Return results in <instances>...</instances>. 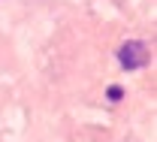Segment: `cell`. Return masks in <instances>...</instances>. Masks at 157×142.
Returning <instances> with one entry per match:
<instances>
[{"instance_id":"1","label":"cell","mask_w":157,"mask_h":142,"mask_svg":"<svg viewBox=\"0 0 157 142\" xmlns=\"http://www.w3.org/2000/svg\"><path fill=\"white\" fill-rule=\"evenodd\" d=\"M118 61L124 70H139V67H145L148 63V45L139 40H130L124 42L121 48H118Z\"/></svg>"},{"instance_id":"2","label":"cell","mask_w":157,"mask_h":142,"mask_svg":"<svg viewBox=\"0 0 157 142\" xmlns=\"http://www.w3.org/2000/svg\"><path fill=\"white\" fill-rule=\"evenodd\" d=\"M121 97H124V91H121L118 85H112V88H109V100H112V103H118Z\"/></svg>"}]
</instances>
